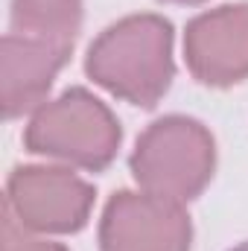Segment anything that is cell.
<instances>
[{
	"label": "cell",
	"instance_id": "30bf717a",
	"mask_svg": "<svg viewBox=\"0 0 248 251\" xmlns=\"http://www.w3.org/2000/svg\"><path fill=\"white\" fill-rule=\"evenodd\" d=\"M164 3H175V6H198L204 0H164Z\"/></svg>",
	"mask_w": 248,
	"mask_h": 251
},
{
	"label": "cell",
	"instance_id": "3957f363",
	"mask_svg": "<svg viewBox=\"0 0 248 251\" xmlns=\"http://www.w3.org/2000/svg\"><path fill=\"white\" fill-rule=\"evenodd\" d=\"M137 187L173 201H190L210 184L216 170V143L207 126L170 114L149 126L128 158Z\"/></svg>",
	"mask_w": 248,
	"mask_h": 251
},
{
	"label": "cell",
	"instance_id": "277c9868",
	"mask_svg": "<svg viewBox=\"0 0 248 251\" xmlns=\"http://www.w3.org/2000/svg\"><path fill=\"white\" fill-rule=\"evenodd\" d=\"M97 190L64 167H15L6 207L35 234H76L88 225Z\"/></svg>",
	"mask_w": 248,
	"mask_h": 251
},
{
	"label": "cell",
	"instance_id": "8992f818",
	"mask_svg": "<svg viewBox=\"0 0 248 251\" xmlns=\"http://www.w3.org/2000/svg\"><path fill=\"white\" fill-rule=\"evenodd\" d=\"M184 62L193 79L207 88L248 79V3L196 15L184 29Z\"/></svg>",
	"mask_w": 248,
	"mask_h": 251
},
{
	"label": "cell",
	"instance_id": "8fae6325",
	"mask_svg": "<svg viewBox=\"0 0 248 251\" xmlns=\"http://www.w3.org/2000/svg\"><path fill=\"white\" fill-rule=\"evenodd\" d=\"M231 251H248V243H243V246H237V249H231Z\"/></svg>",
	"mask_w": 248,
	"mask_h": 251
},
{
	"label": "cell",
	"instance_id": "9c48e42d",
	"mask_svg": "<svg viewBox=\"0 0 248 251\" xmlns=\"http://www.w3.org/2000/svg\"><path fill=\"white\" fill-rule=\"evenodd\" d=\"M3 251H67L62 243H50L35 237V231L24 228L15 213L3 204Z\"/></svg>",
	"mask_w": 248,
	"mask_h": 251
},
{
	"label": "cell",
	"instance_id": "ba28073f",
	"mask_svg": "<svg viewBox=\"0 0 248 251\" xmlns=\"http://www.w3.org/2000/svg\"><path fill=\"white\" fill-rule=\"evenodd\" d=\"M12 32L73 47L82 26V0H12Z\"/></svg>",
	"mask_w": 248,
	"mask_h": 251
},
{
	"label": "cell",
	"instance_id": "6da1fadb",
	"mask_svg": "<svg viewBox=\"0 0 248 251\" xmlns=\"http://www.w3.org/2000/svg\"><path fill=\"white\" fill-rule=\"evenodd\" d=\"M173 24L164 15H128L88 47L85 73L131 105L155 108L175 79Z\"/></svg>",
	"mask_w": 248,
	"mask_h": 251
},
{
	"label": "cell",
	"instance_id": "5b68a950",
	"mask_svg": "<svg viewBox=\"0 0 248 251\" xmlns=\"http://www.w3.org/2000/svg\"><path fill=\"white\" fill-rule=\"evenodd\" d=\"M193 222L184 204L146 190H120L99 219V251H190Z\"/></svg>",
	"mask_w": 248,
	"mask_h": 251
},
{
	"label": "cell",
	"instance_id": "52a82bcc",
	"mask_svg": "<svg viewBox=\"0 0 248 251\" xmlns=\"http://www.w3.org/2000/svg\"><path fill=\"white\" fill-rule=\"evenodd\" d=\"M73 47L35 35L9 32L3 38V117H24L47 102L53 79L59 76Z\"/></svg>",
	"mask_w": 248,
	"mask_h": 251
},
{
	"label": "cell",
	"instance_id": "7a4b0ae2",
	"mask_svg": "<svg viewBox=\"0 0 248 251\" xmlns=\"http://www.w3.org/2000/svg\"><path fill=\"white\" fill-rule=\"evenodd\" d=\"M123 128L114 111L88 88H67L62 97L47 100L32 111L24 146L32 155L56 158L91 173L105 170L120 149Z\"/></svg>",
	"mask_w": 248,
	"mask_h": 251
}]
</instances>
